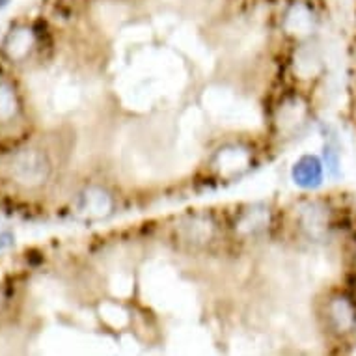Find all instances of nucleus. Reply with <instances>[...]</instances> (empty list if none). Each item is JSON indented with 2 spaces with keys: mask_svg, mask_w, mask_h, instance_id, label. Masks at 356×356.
Returning <instances> with one entry per match:
<instances>
[{
  "mask_svg": "<svg viewBox=\"0 0 356 356\" xmlns=\"http://www.w3.org/2000/svg\"><path fill=\"white\" fill-rule=\"evenodd\" d=\"M10 175L17 185L24 188H38L51 175V163L45 153L35 147H26L13 155Z\"/></svg>",
  "mask_w": 356,
  "mask_h": 356,
  "instance_id": "nucleus-1",
  "label": "nucleus"
},
{
  "mask_svg": "<svg viewBox=\"0 0 356 356\" xmlns=\"http://www.w3.org/2000/svg\"><path fill=\"white\" fill-rule=\"evenodd\" d=\"M298 224L309 239L323 241L328 232V213L321 204L308 202L298 209Z\"/></svg>",
  "mask_w": 356,
  "mask_h": 356,
  "instance_id": "nucleus-2",
  "label": "nucleus"
},
{
  "mask_svg": "<svg viewBox=\"0 0 356 356\" xmlns=\"http://www.w3.org/2000/svg\"><path fill=\"white\" fill-rule=\"evenodd\" d=\"M327 317L330 321V327L338 334H345L353 330L356 323V312L355 306L349 298L336 295L328 300L327 304Z\"/></svg>",
  "mask_w": 356,
  "mask_h": 356,
  "instance_id": "nucleus-3",
  "label": "nucleus"
},
{
  "mask_svg": "<svg viewBox=\"0 0 356 356\" xmlns=\"http://www.w3.org/2000/svg\"><path fill=\"white\" fill-rule=\"evenodd\" d=\"M293 181L302 188H316L323 181V164L314 155H304L293 166Z\"/></svg>",
  "mask_w": 356,
  "mask_h": 356,
  "instance_id": "nucleus-4",
  "label": "nucleus"
},
{
  "mask_svg": "<svg viewBox=\"0 0 356 356\" xmlns=\"http://www.w3.org/2000/svg\"><path fill=\"white\" fill-rule=\"evenodd\" d=\"M112 196L106 193L105 188L99 187H90L86 188L81 196V211L86 216H92V218H101V216H106L112 211Z\"/></svg>",
  "mask_w": 356,
  "mask_h": 356,
  "instance_id": "nucleus-5",
  "label": "nucleus"
},
{
  "mask_svg": "<svg viewBox=\"0 0 356 356\" xmlns=\"http://www.w3.org/2000/svg\"><path fill=\"white\" fill-rule=\"evenodd\" d=\"M248 161H250V155L248 152H245L243 147L232 146L224 147L220 152L216 153V166L220 170L222 174H235V172H241L248 166Z\"/></svg>",
  "mask_w": 356,
  "mask_h": 356,
  "instance_id": "nucleus-6",
  "label": "nucleus"
},
{
  "mask_svg": "<svg viewBox=\"0 0 356 356\" xmlns=\"http://www.w3.org/2000/svg\"><path fill=\"white\" fill-rule=\"evenodd\" d=\"M179 234L188 243L200 245V243H205V241L211 239V235H213V224L205 216H191V218H187L181 224Z\"/></svg>",
  "mask_w": 356,
  "mask_h": 356,
  "instance_id": "nucleus-7",
  "label": "nucleus"
},
{
  "mask_svg": "<svg viewBox=\"0 0 356 356\" xmlns=\"http://www.w3.org/2000/svg\"><path fill=\"white\" fill-rule=\"evenodd\" d=\"M312 26H314V17H312V12L308 8L298 4V6H293L289 10L286 17V30L291 35H306L312 32Z\"/></svg>",
  "mask_w": 356,
  "mask_h": 356,
  "instance_id": "nucleus-8",
  "label": "nucleus"
},
{
  "mask_svg": "<svg viewBox=\"0 0 356 356\" xmlns=\"http://www.w3.org/2000/svg\"><path fill=\"white\" fill-rule=\"evenodd\" d=\"M32 45H34V35H32V32L29 29H19L8 38L6 53L10 54L12 60H21L29 54Z\"/></svg>",
  "mask_w": 356,
  "mask_h": 356,
  "instance_id": "nucleus-9",
  "label": "nucleus"
},
{
  "mask_svg": "<svg viewBox=\"0 0 356 356\" xmlns=\"http://www.w3.org/2000/svg\"><path fill=\"white\" fill-rule=\"evenodd\" d=\"M269 224V211L263 209V207H254V209L245 211L239 218L237 228L243 234H256L259 229H263Z\"/></svg>",
  "mask_w": 356,
  "mask_h": 356,
  "instance_id": "nucleus-10",
  "label": "nucleus"
},
{
  "mask_svg": "<svg viewBox=\"0 0 356 356\" xmlns=\"http://www.w3.org/2000/svg\"><path fill=\"white\" fill-rule=\"evenodd\" d=\"M19 111L17 95L8 82H0V123H6L15 118Z\"/></svg>",
  "mask_w": 356,
  "mask_h": 356,
  "instance_id": "nucleus-11",
  "label": "nucleus"
},
{
  "mask_svg": "<svg viewBox=\"0 0 356 356\" xmlns=\"http://www.w3.org/2000/svg\"><path fill=\"white\" fill-rule=\"evenodd\" d=\"M304 118V105L298 99H291L284 103L280 108V125L282 127H295Z\"/></svg>",
  "mask_w": 356,
  "mask_h": 356,
  "instance_id": "nucleus-12",
  "label": "nucleus"
},
{
  "mask_svg": "<svg viewBox=\"0 0 356 356\" xmlns=\"http://www.w3.org/2000/svg\"><path fill=\"white\" fill-rule=\"evenodd\" d=\"M295 70H297L304 79L316 75L317 70H319V58H317V54L312 53V49H302V51L297 54V58H295Z\"/></svg>",
  "mask_w": 356,
  "mask_h": 356,
  "instance_id": "nucleus-13",
  "label": "nucleus"
},
{
  "mask_svg": "<svg viewBox=\"0 0 356 356\" xmlns=\"http://www.w3.org/2000/svg\"><path fill=\"white\" fill-rule=\"evenodd\" d=\"M13 245V237L10 234H0V250Z\"/></svg>",
  "mask_w": 356,
  "mask_h": 356,
  "instance_id": "nucleus-14",
  "label": "nucleus"
}]
</instances>
